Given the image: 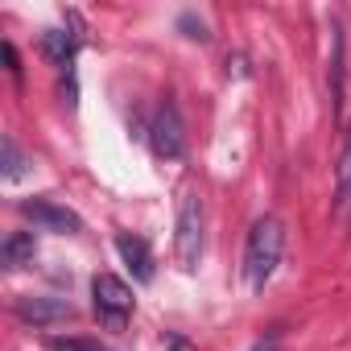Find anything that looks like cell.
<instances>
[{
	"label": "cell",
	"mask_w": 351,
	"mask_h": 351,
	"mask_svg": "<svg viewBox=\"0 0 351 351\" xmlns=\"http://www.w3.org/2000/svg\"><path fill=\"white\" fill-rule=\"evenodd\" d=\"M281 252H285V223L277 215H261L248 228V244H244V281L252 293H261L273 281Z\"/></svg>",
	"instance_id": "obj_1"
},
{
	"label": "cell",
	"mask_w": 351,
	"mask_h": 351,
	"mask_svg": "<svg viewBox=\"0 0 351 351\" xmlns=\"http://www.w3.org/2000/svg\"><path fill=\"white\" fill-rule=\"evenodd\" d=\"M173 228H178V232H173V256H178V265L186 273H195L199 261H203V244H207V236H203L207 215H203V199L195 191H182V199H178V223H173Z\"/></svg>",
	"instance_id": "obj_2"
},
{
	"label": "cell",
	"mask_w": 351,
	"mask_h": 351,
	"mask_svg": "<svg viewBox=\"0 0 351 351\" xmlns=\"http://www.w3.org/2000/svg\"><path fill=\"white\" fill-rule=\"evenodd\" d=\"M91 306H95V318H99L108 330H124L128 318H132L136 298H132V289H128L124 277H116V273H95V277H91Z\"/></svg>",
	"instance_id": "obj_3"
},
{
	"label": "cell",
	"mask_w": 351,
	"mask_h": 351,
	"mask_svg": "<svg viewBox=\"0 0 351 351\" xmlns=\"http://www.w3.org/2000/svg\"><path fill=\"white\" fill-rule=\"evenodd\" d=\"M149 145H153V153H157L161 161H178V157L186 153L182 116H178V108H173L169 99H165V104H157V108H153V116H149Z\"/></svg>",
	"instance_id": "obj_4"
},
{
	"label": "cell",
	"mask_w": 351,
	"mask_h": 351,
	"mask_svg": "<svg viewBox=\"0 0 351 351\" xmlns=\"http://www.w3.org/2000/svg\"><path fill=\"white\" fill-rule=\"evenodd\" d=\"M21 215L34 219L42 232H58V236H75V232L83 228V219H79L71 207L54 203V199H25V203H21Z\"/></svg>",
	"instance_id": "obj_5"
},
{
	"label": "cell",
	"mask_w": 351,
	"mask_h": 351,
	"mask_svg": "<svg viewBox=\"0 0 351 351\" xmlns=\"http://www.w3.org/2000/svg\"><path fill=\"white\" fill-rule=\"evenodd\" d=\"M13 314H17V322H25V326H54V322L75 318V306H71V302H62V298L34 293V298H17Z\"/></svg>",
	"instance_id": "obj_6"
},
{
	"label": "cell",
	"mask_w": 351,
	"mask_h": 351,
	"mask_svg": "<svg viewBox=\"0 0 351 351\" xmlns=\"http://www.w3.org/2000/svg\"><path fill=\"white\" fill-rule=\"evenodd\" d=\"M343 50H347L343 25L330 21V66H326V83H330V108H335L339 120H343Z\"/></svg>",
	"instance_id": "obj_7"
},
{
	"label": "cell",
	"mask_w": 351,
	"mask_h": 351,
	"mask_svg": "<svg viewBox=\"0 0 351 351\" xmlns=\"http://www.w3.org/2000/svg\"><path fill=\"white\" fill-rule=\"evenodd\" d=\"M116 252H120V261L132 269L136 281H153V252H149V244H145L141 236L120 232V236H116Z\"/></svg>",
	"instance_id": "obj_8"
},
{
	"label": "cell",
	"mask_w": 351,
	"mask_h": 351,
	"mask_svg": "<svg viewBox=\"0 0 351 351\" xmlns=\"http://www.w3.org/2000/svg\"><path fill=\"white\" fill-rule=\"evenodd\" d=\"M42 54H46L58 71H66V66L75 62V34H66V29H46V34H42Z\"/></svg>",
	"instance_id": "obj_9"
},
{
	"label": "cell",
	"mask_w": 351,
	"mask_h": 351,
	"mask_svg": "<svg viewBox=\"0 0 351 351\" xmlns=\"http://www.w3.org/2000/svg\"><path fill=\"white\" fill-rule=\"evenodd\" d=\"M34 236L29 232H9L5 244H0V261H5V269H21V265H34Z\"/></svg>",
	"instance_id": "obj_10"
},
{
	"label": "cell",
	"mask_w": 351,
	"mask_h": 351,
	"mask_svg": "<svg viewBox=\"0 0 351 351\" xmlns=\"http://www.w3.org/2000/svg\"><path fill=\"white\" fill-rule=\"evenodd\" d=\"M25 153H21V145H17V136L13 132H5L0 136V178L5 182H17L21 173H25Z\"/></svg>",
	"instance_id": "obj_11"
},
{
	"label": "cell",
	"mask_w": 351,
	"mask_h": 351,
	"mask_svg": "<svg viewBox=\"0 0 351 351\" xmlns=\"http://www.w3.org/2000/svg\"><path fill=\"white\" fill-rule=\"evenodd\" d=\"M335 211H351V128L339 153V173H335Z\"/></svg>",
	"instance_id": "obj_12"
},
{
	"label": "cell",
	"mask_w": 351,
	"mask_h": 351,
	"mask_svg": "<svg viewBox=\"0 0 351 351\" xmlns=\"http://www.w3.org/2000/svg\"><path fill=\"white\" fill-rule=\"evenodd\" d=\"M46 347L50 351H108L99 339H87V335H50Z\"/></svg>",
	"instance_id": "obj_13"
},
{
	"label": "cell",
	"mask_w": 351,
	"mask_h": 351,
	"mask_svg": "<svg viewBox=\"0 0 351 351\" xmlns=\"http://www.w3.org/2000/svg\"><path fill=\"white\" fill-rule=\"evenodd\" d=\"M178 29H186V38H191V42H207V25H203V21H195L191 13H186V17H178Z\"/></svg>",
	"instance_id": "obj_14"
},
{
	"label": "cell",
	"mask_w": 351,
	"mask_h": 351,
	"mask_svg": "<svg viewBox=\"0 0 351 351\" xmlns=\"http://www.w3.org/2000/svg\"><path fill=\"white\" fill-rule=\"evenodd\" d=\"M0 50H5V62H9V75L21 79V58H17V46L13 42H0Z\"/></svg>",
	"instance_id": "obj_15"
},
{
	"label": "cell",
	"mask_w": 351,
	"mask_h": 351,
	"mask_svg": "<svg viewBox=\"0 0 351 351\" xmlns=\"http://www.w3.org/2000/svg\"><path fill=\"white\" fill-rule=\"evenodd\" d=\"M277 347H281V330H269V339H256L252 351H277Z\"/></svg>",
	"instance_id": "obj_16"
}]
</instances>
